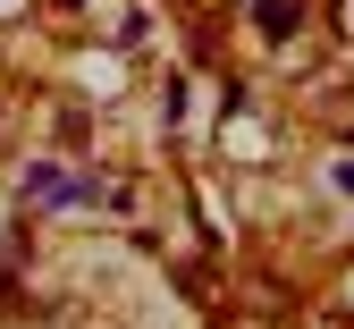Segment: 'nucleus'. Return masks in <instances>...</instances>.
I'll return each instance as SVG.
<instances>
[{"label": "nucleus", "mask_w": 354, "mask_h": 329, "mask_svg": "<svg viewBox=\"0 0 354 329\" xmlns=\"http://www.w3.org/2000/svg\"><path fill=\"white\" fill-rule=\"evenodd\" d=\"M253 17L270 26V34H295V0H253Z\"/></svg>", "instance_id": "obj_1"}]
</instances>
